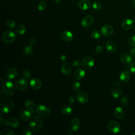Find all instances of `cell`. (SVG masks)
<instances>
[{"instance_id":"1","label":"cell","mask_w":135,"mask_h":135,"mask_svg":"<svg viewBox=\"0 0 135 135\" xmlns=\"http://www.w3.org/2000/svg\"><path fill=\"white\" fill-rule=\"evenodd\" d=\"M14 104L13 101L8 98H3L0 101V110L4 113L11 112L14 109Z\"/></svg>"},{"instance_id":"2","label":"cell","mask_w":135,"mask_h":135,"mask_svg":"<svg viewBox=\"0 0 135 135\" xmlns=\"http://www.w3.org/2000/svg\"><path fill=\"white\" fill-rule=\"evenodd\" d=\"M28 124L33 131H38L43 126V120L41 117L35 115L30 118Z\"/></svg>"},{"instance_id":"3","label":"cell","mask_w":135,"mask_h":135,"mask_svg":"<svg viewBox=\"0 0 135 135\" xmlns=\"http://www.w3.org/2000/svg\"><path fill=\"white\" fill-rule=\"evenodd\" d=\"M15 85H14L12 82L6 81H5L2 85V91L5 95L11 97L15 93Z\"/></svg>"},{"instance_id":"4","label":"cell","mask_w":135,"mask_h":135,"mask_svg":"<svg viewBox=\"0 0 135 135\" xmlns=\"http://www.w3.org/2000/svg\"><path fill=\"white\" fill-rule=\"evenodd\" d=\"M36 112L40 117L46 118L51 114V110L43 104H38L36 107Z\"/></svg>"},{"instance_id":"5","label":"cell","mask_w":135,"mask_h":135,"mask_svg":"<svg viewBox=\"0 0 135 135\" xmlns=\"http://www.w3.org/2000/svg\"><path fill=\"white\" fill-rule=\"evenodd\" d=\"M15 38L16 34L11 30H7L3 33L2 40L6 43H11L15 41Z\"/></svg>"},{"instance_id":"6","label":"cell","mask_w":135,"mask_h":135,"mask_svg":"<svg viewBox=\"0 0 135 135\" xmlns=\"http://www.w3.org/2000/svg\"><path fill=\"white\" fill-rule=\"evenodd\" d=\"M94 65V59L91 56H85L82 61V66L85 69H90Z\"/></svg>"},{"instance_id":"7","label":"cell","mask_w":135,"mask_h":135,"mask_svg":"<svg viewBox=\"0 0 135 135\" xmlns=\"http://www.w3.org/2000/svg\"><path fill=\"white\" fill-rule=\"evenodd\" d=\"M15 86L16 89L20 91L25 90L28 86V82L25 79H20L16 81L15 83Z\"/></svg>"},{"instance_id":"8","label":"cell","mask_w":135,"mask_h":135,"mask_svg":"<svg viewBox=\"0 0 135 135\" xmlns=\"http://www.w3.org/2000/svg\"><path fill=\"white\" fill-rule=\"evenodd\" d=\"M108 128L110 132L113 134L119 133L121 131V126L115 121H110L108 125Z\"/></svg>"},{"instance_id":"9","label":"cell","mask_w":135,"mask_h":135,"mask_svg":"<svg viewBox=\"0 0 135 135\" xmlns=\"http://www.w3.org/2000/svg\"><path fill=\"white\" fill-rule=\"evenodd\" d=\"M101 33L104 36H109L113 34L114 29L111 25L105 24L101 27Z\"/></svg>"},{"instance_id":"10","label":"cell","mask_w":135,"mask_h":135,"mask_svg":"<svg viewBox=\"0 0 135 135\" xmlns=\"http://www.w3.org/2000/svg\"><path fill=\"white\" fill-rule=\"evenodd\" d=\"M5 124L9 128H16L20 126V121L15 118L9 117L6 120Z\"/></svg>"},{"instance_id":"11","label":"cell","mask_w":135,"mask_h":135,"mask_svg":"<svg viewBox=\"0 0 135 135\" xmlns=\"http://www.w3.org/2000/svg\"><path fill=\"white\" fill-rule=\"evenodd\" d=\"M94 22V18L91 15H87L85 16L81 21V25L83 27L88 28L90 27Z\"/></svg>"},{"instance_id":"12","label":"cell","mask_w":135,"mask_h":135,"mask_svg":"<svg viewBox=\"0 0 135 135\" xmlns=\"http://www.w3.org/2000/svg\"><path fill=\"white\" fill-rule=\"evenodd\" d=\"M72 65L69 62L64 63L61 67V72L64 75H65L70 74L72 72Z\"/></svg>"},{"instance_id":"13","label":"cell","mask_w":135,"mask_h":135,"mask_svg":"<svg viewBox=\"0 0 135 135\" xmlns=\"http://www.w3.org/2000/svg\"><path fill=\"white\" fill-rule=\"evenodd\" d=\"M17 75V71L14 68H11L7 70L5 73V76L8 80H13Z\"/></svg>"},{"instance_id":"14","label":"cell","mask_w":135,"mask_h":135,"mask_svg":"<svg viewBox=\"0 0 135 135\" xmlns=\"http://www.w3.org/2000/svg\"><path fill=\"white\" fill-rule=\"evenodd\" d=\"M91 6V2L89 0H81L78 3V7L82 11H86Z\"/></svg>"},{"instance_id":"15","label":"cell","mask_w":135,"mask_h":135,"mask_svg":"<svg viewBox=\"0 0 135 135\" xmlns=\"http://www.w3.org/2000/svg\"><path fill=\"white\" fill-rule=\"evenodd\" d=\"M77 100L81 103H86L89 101V97L84 92H80L77 93L76 96Z\"/></svg>"},{"instance_id":"16","label":"cell","mask_w":135,"mask_h":135,"mask_svg":"<svg viewBox=\"0 0 135 135\" xmlns=\"http://www.w3.org/2000/svg\"><path fill=\"white\" fill-rule=\"evenodd\" d=\"M133 24L134 22L133 20H131L130 18H126L122 21L121 27L124 30H128L133 27Z\"/></svg>"},{"instance_id":"17","label":"cell","mask_w":135,"mask_h":135,"mask_svg":"<svg viewBox=\"0 0 135 135\" xmlns=\"http://www.w3.org/2000/svg\"><path fill=\"white\" fill-rule=\"evenodd\" d=\"M61 38L66 42H70L73 40V35L72 32L69 31L64 30L61 33Z\"/></svg>"},{"instance_id":"18","label":"cell","mask_w":135,"mask_h":135,"mask_svg":"<svg viewBox=\"0 0 135 135\" xmlns=\"http://www.w3.org/2000/svg\"><path fill=\"white\" fill-rule=\"evenodd\" d=\"M24 105H25V107L26 108V109L30 111L32 113V114L34 113L35 110H36V108H35V103L32 100H26L25 102Z\"/></svg>"},{"instance_id":"19","label":"cell","mask_w":135,"mask_h":135,"mask_svg":"<svg viewBox=\"0 0 135 135\" xmlns=\"http://www.w3.org/2000/svg\"><path fill=\"white\" fill-rule=\"evenodd\" d=\"M85 75V71L82 68H78L74 72V78L78 80H81L83 79Z\"/></svg>"},{"instance_id":"20","label":"cell","mask_w":135,"mask_h":135,"mask_svg":"<svg viewBox=\"0 0 135 135\" xmlns=\"http://www.w3.org/2000/svg\"><path fill=\"white\" fill-rule=\"evenodd\" d=\"M30 84L31 86L35 90H38V89H41V88L42 86L41 81L39 79H36V78L32 79L30 81Z\"/></svg>"},{"instance_id":"21","label":"cell","mask_w":135,"mask_h":135,"mask_svg":"<svg viewBox=\"0 0 135 135\" xmlns=\"http://www.w3.org/2000/svg\"><path fill=\"white\" fill-rule=\"evenodd\" d=\"M80 127V122L79 120L76 118H74L71 121V130L76 131L79 130Z\"/></svg>"},{"instance_id":"22","label":"cell","mask_w":135,"mask_h":135,"mask_svg":"<svg viewBox=\"0 0 135 135\" xmlns=\"http://www.w3.org/2000/svg\"><path fill=\"white\" fill-rule=\"evenodd\" d=\"M107 50L111 52H114L117 50V45L115 43L112 41H108L105 44Z\"/></svg>"},{"instance_id":"23","label":"cell","mask_w":135,"mask_h":135,"mask_svg":"<svg viewBox=\"0 0 135 135\" xmlns=\"http://www.w3.org/2000/svg\"><path fill=\"white\" fill-rule=\"evenodd\" d=\"M124 111L123 109L120 107H117L115 108L114 111V115L117 119H122L124 116Z\"/></svg>"},{"instance_id":"24","label":"cell","mask_w":135,"mask_h":135,"mask_svg":"<svg viewBox=\"0 0 135 135\" xmlns=\"http://www.w3.org/2000/svg\"><path fill=\"white\" fill-rule=\"evenodd\" d=\"M130 79V75L129 71H123L120 75V79L123 82H128Z\"/></svg>"},{"instance_id":"25","label":"cell","mask_w":135,"mask_h":135,"mask_svg":"<svg viewBox=\"0 0 135 135\" xmlns=\"http://www.w3.org/2000/svg\"><path fill=\"white\" fill-rule=\"evenodd\" d=\"M31 114L32 113L30 111H28V110H24L21 112L20 114V117L22 120L26 121L30 119V118H31Z\"/></svg>"},{"instance_id":"26","label":"cell","mask_w":135,"mask_h":135,"mask_svg":"<svg viewBox=\"0 0 135 135\" xmlns=\"http://www.w3.org/2000/svg\"><path fill=\"white\" fill-rule=\"evenodd\" d=\"M26 31V27L23 24H18L15 27V32L18 35H23Z\"/></svg>"},{"instance_id":"27","label":"cell","mask_w":135,"mask_h":135,"mask_svg":"<svg viewBox=\"0 0 135 135\" xmlns=\"http://www.w3.org/2000/svg\"><path fill=\"white\" fill-rule=\"evenodd\" d=\"M132 57L128 54H123L120 57V61L123 63H129L131 61Z\"/></svg>"},{"instance_id":"28","label":"cell","mask_w":135,"mask_h":135,"mask_svg":"<svg viewBox=\"0 0 135 135\" xmlns=\"http://www.w3.org/2000/svg\"><path fill=\"white\" fill-rule=\"evenodd\" d=\"M23 52L27 56H30L33 53V48L31 45H25L23 47Z\"/></svg>"},{"instance_id":"29","label":"cell","mask_w":135,"mask_h":135,"mask_svg":"<svg viewBox=\"0 0 135 135\" xmlns=\"http://www.w3.org/2000/svg\"><path fill=\"white\" fill-rule=\"evenodd\" d=\"M72 112V108L70 105L64 106L61 110V113L63 115H68Z\"/></svg>"},{"instance_id":"30","label":"cell","mask_w":135,"mask_h":135,"mask_svg":"<svg viewBox=\"0 0 135 135\" xmlns=\"http://www.w3.org/2000/svg\"><path fill=\"white\" fill-rule=\"evenodd\" d=\"M111 94L113 98H118L121 97V95H122V92L120 89H115L112 90V91L111 92Z\"/></svg>"},{"instance_id":"31","label":"cell","mask_w":135,"mask_h":135,"mask_svg":"<svg viewBox=\"0 0 135 135\" xmlns=\"http://www.w3.org/2000/svg\"><path fill=\"white\" fill-rule=\"evenodd\" d=\"M47 8V3L45 1H40L37 5V9L39 11H44Z\"/></svg>"},{"instance_id":"32","label":"cell","mask_w":135,"mask_h":135,"mask_svg":"<svg viewBox=\"0 0 135 135\" xmlns=\"http://www.w3.org/2000/svg\"><path fill=\"white\" fill-rule=\"evenodd\" d=\"M92 7L94 9L99 11L101 9L102 7V3L99 1H95L92 4Z\"/></svg>"},{"instance_id":"33","label":"cell","mask_w":135,"mask_h":135,"mask_svg":"<svg viewBox=\"0 0 135 135\" xmlns=\"http://www.w3.org/2000/svg\"><path fill=\"white\" fill-rule=\"evenodd\" d=\"M127 70L131 73H135V62L132 61L129 63L127 66Z\"/></svg>"},{"instance_id":"34","label":"cell","mask_w":135,"mask_h":135,"mask_svg":"<svg viewBox=\"0 0 135 135\" xmlns=\"http://www.w3.org/2000/svg\"><path fill=\"white\" fill-rule=\"evenodd\" d=\"M81 88V83L79 82H75L72 85V89L74 92L79 91Z\"/></svg>"},{"instance_id":"35","label":"cell","mask_w":135,"mask_h":135,"mask_svg":"<svg viewBox=\"0 0 135 135\" xmlns=\"http://www.w3.org/2000/svg\"><path fill=\"white\" fill-rule=\"evenodd\" d=\"M16 25V23L14 20L9 19L6 22V25L8 28L9 29H13L15 27Z\"/></svg>"},{"instance_id":"36","label":"cell","mask_w":135,"mask_h":135,"mask_svg":"<svg viewBox=\"0 0 135 135\" xmlns=\"http://www.w3.org/2000/svg\"><path fill=\"white\" fill-rule=\"evenodd\" d=\"M1 135H15V133L11 129H5L1 132Z\"/></svg>"},{"instance_id":"37","label":"cell","mask_w":135,"mask_h":135,"mask_svg":"<svg viewBox=\"0 0 135 135\" xmlns=\"http://www.w3.org/2000/svg\"><path fill=\"white\" fill-rule=\"evenodd\" d=\"M91 37L95 40H98L101 37V34L98 31L94 30L91 33Z\"/></svg>"},{"instance_id":"38","label":"cell","mask_w":135,"mask_h":135,"mask_svg":"<svg viewBox=\"0 0 135 135\" xmlns=\"http://www.w3.org/2000/svg\"><path fill=\"white\" fill-rule=\"evenodd\" d=\"M22 73L23 76L26 79H31L32 77V74H31V72L27 69H25V70H23Z\"/></svg>"},{"instance_id":"39","label":"cell","mask_w":135,"mask_h":135,"mask_svg":"<svg viewBox=\"0 0 135 135\" xmlns=\"http://www.w3.org/2000/svg\"><path fill=\"white\" fill-rule=\"evenodd\" d=\"M33 130L31 128H26L23 131V135H32L33 133Z\"/></svg>"},{"instance_id":"40","label":"cell","mask_w":135,"mask_h":135,"mask_svg":"<svg viewBox=\"0 0 135 135\" xmlns=\"http://www.w3.org/2000/svg\"><path fill=\"white\" fill-rule=\"evenodd\" d=\"M129 44L133 47H135V35L131 36L128 40Z\"/></svg>"},{"instance_id":"41","label":"cell","mask_w":135,"mask_h":135,"mask_svg":"<svg viewBox=\"0 0 135 135\" xmlns=\"http://www.w3.org/2000/svg\"><path fill=\"white\" fill-rule=\"evenodd\" d=\"M121 102L123 105L126 107L128 105V104L129 103V100L127 97H124L121 99Z\"/></svg>"},{"instance_id":"42","label":"cell","mask_w":135,"mask_h":135,"mask_svg":"<svg viewBox=\"0 0 135 135\" xmlns=\"http://www.w3.org/2000/svg\"><path fill=\"white\" fill-rule=\"evenodd\" d=\"M103 51V47L102 45H99L95 48V52L98 54H101Z\"/></svg>"},{"instance_id":"43","label":"cell","mask_w":135,"mask_h":135,"mask_svg":"<svg viewBox=\"0 0 135 135\" xmlns=\"http://www.w3.org/2000/svg\"><path fill=\"white\" fill-rule=\"evenodd\" d=\"M81 64H82V62H81V61L79 59H75L73 62V65L74 66H79Z\"/></svg>"},{"instance_id":"44","label":"cell","mask_w":135,"mask_h":135,"mask_svg":"<svg viewBox=\"0 0 135 135\" xmlns=\"http://www.w3.org/2000/svg\"><path fill=\"white\" fill-rule=\"evenodd\" d=\"M36 42V39L34 37H32L30 39V41H29V43L30 44V45H34Z\"/></svg>"},{"instance_id":"45","label":"cell","mask_w":135,"mask_h":135,"mask_svg":"<svg viewBox=\"0 0 135 135\" xmlns=\"http://www.w3.org/2000/svg\"><path fill=\"white\" fill-rule=\"evenodd\" d=\"M75 98L73 95H70L69 98V101L70 103H73L75 102Z\"/></svg>"},{"instance_id":"46","label":"cell","mask_w":135,"mask_h":135,"mask_svg":"<svg viewBox=\"0 0 135 135\" xmlns=\"http://www.w3.org/2000/svg\"><path fill=\"white\" fill-rule=\"evenodd\" d=\"M130 53L132 56H135V48H132L130 50Z\"/></svg>"},{"instance_id":"47","label":"cell","mask_w":135,"mask_h":135,"mask_svg":"<svg viewBox=\"0 0 135 135\" xmlns=\"http://www.w3.org/2000/svg\"><path fill=\"white\" fill-rule=\"evenodd\" d=\"M60 60H61L62 61H63V62L65 61L66 60V55H62L60 56Z\"/></svg>"},{"instance_id":"48","label":"cell","mask_w":135,"mask_h":135,"mask_svg":"<svg viewBox=\"0 0 135 135\" xmlns=\"http://www.w3.org/2000/svg\"><path fill=\"white\" fill-rule=\"evenodd\" d=\"M1 115V124H3V115L2 113H1L0 114Z\"/></svg>"},{"instance_id":"49","label":"cell","mask_w":135,"mask_h":135,"mask_svg":"<svg viewBox=\"0 0 135 135\" xmlns=\"http://www.w3.org/2000/svg\"><path fill=\"white\" fill-rule=\"evenodd\" d=\"M54 1L56 3H60L61 2L62 0H54Z\"/></svg>"},{"instance_id":"50","label":"cell","mask_w":135,"mask_h":135,"mask_svg":"<svg viewBox=\"0 0 135 135\" xmlns=\"http://www.w3.org/2000/svg\"><path fill=\"white\" fill-rule=\"evenodd\" d=\"M132 5L135 7V0H132Z\"/></svg>"},{"instance_id":"51","label":"cell","mask_w":135,"mask_h":135,"mask_svg":"<svg viewBox=\"0 0 135 135\" xmlns=\"http://www.w3.org/2000/svg\"><path fill=\"white\" fill-rule=\"evenodd\" d=\"M133 21L134 23H135V17L133 18Z\"/></svg>"},{"instance_id":"52","label":"cell","mask_w":135,"mask_h":135,"mask_svg":"<svg viewBox=\"0 0 135 135\" xmlns=\"http://www.w3.org/2000/svg\"><path fill=\"white\" fill-rule=\"evenodd\" d=\"M133 61L135 62V56H134V60H133Z\"/></svg>"},{"instance_id":"53","label":"cell","mask_w":135,"mask_h":135,"mask_svg":"<svg viewBox=\"0 0 135 135\" xmlns=\"http://www.w3.org/2000/svg\"><path fill=\"white\" fill-rule=\"evenodd\" d=\"M134 31H135V25H134Z\"/></svg>"}]
</instances>
